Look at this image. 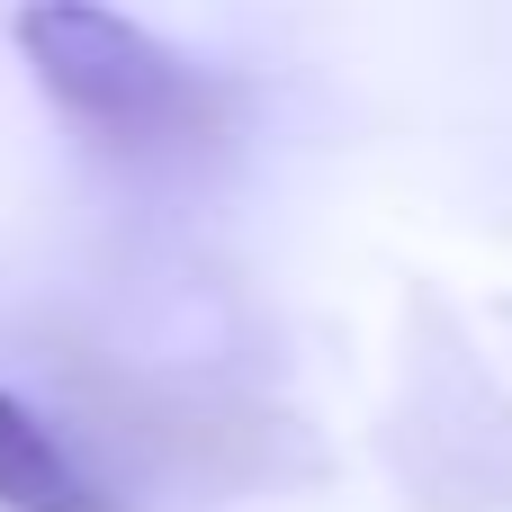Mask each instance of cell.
<instances>
[{
	"instance_id": "obj_1",
	"label": "cell",
	"mask_w": 512,
	"mask_h": 512,
	"mask_svg": "<svg viewBox=\"0 0 512 512\" xmlns=\"http://www.w3.org/2000/svg\"><path fill=\"white\" fill-rule=\"evenodd\" d=\"M9 36L36 90L108 153H189V144H216L234 117L207 63H189L180 45H162L108 0H27Z\"/></svg>"
},
{
	"instance_id": "obj_2",
	"label": "cell",
	"mask_w": 512,
	"mask_h": 512,
	"mask_svg": "<svg viewBox=\"0 0 512 512\" xmlns=\"http://www.w3.org/2000/svg\"><path fill=\"white\" fill-rule=\"evenodd\" d=\"M0 512H117L99 477L63 450V432L0 387Z\"/></svg>"
}]
</instances>
